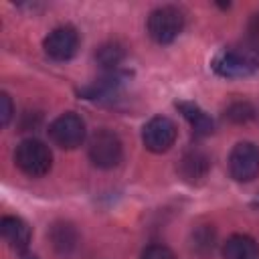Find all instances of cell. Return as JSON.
Returning <instances> with one entry per match:
<instances>
[{"mask_svg":"<svg viewBox=\"0 0 259 259\" xmlns=\"http://www.w3.org/2000/svg\"><path fill=\"white\" fill-rule=\"evenodd\" d=\"M0 231L4 241L14 251H24L30 243V227L18 217H4L0 223Z\"/></svg>","mask_w":259,"mask_h":259,"instance_id":"cell-9","label":"cell"},{"mask_svg":"<svg viewBox=\"0 0 259 259\" xmlns=\"http://www.w3.org/2000/svg\"><path fill=\"white\" fill-rule=\"evenodd\" d=\"M225 259H259V245L249 235H233L223 245Z\"/></svg>","mask_w":259,"mask_h":259,"instance_id":"cell-11","label":"cell"},{"mask_svg":"<svg viewBox=\"0 0 259 259\" xmlns=\"http://www.w3.org/2000/svg\"><path fill=\"white\" fill-rule=\"evenodd\" d=\"M176 107L182 111V115L188 119L192 132L196 136H208L212 132V119L192 101H178Z\"/></svg>","mask_w":259,"mask_h":259,"instance_id":"cell-13","label":"cell"},{"mask_svg":"<svg viewBox=\"0 0 259 259\" xmlns=\"http://www.w3.org/2000/svg\"><path fill=\"white\" fill-rule=\"evenodd\" d=\"M79 47V34L73 26H57L49 32V36L42 42L45 53L55 61H69Z\"/></svg>","mask_w":259,"mask_h":259,"instance_id":"cell-8","label":"cell"},{"mask_svg":"<svg viewBox=\"0 0 259 259\" xmlns=\"http://www.w3.org/2000/svg\"><path fill=\"white\" fill-rule=\"evenodd\" d=\"M51 239H53L55 249L61 255H69L75 249V245H77V231L69 223H59V225L53 227Z\"/></svg>","mask_w":259,"mask_h":259,"instance_id":"cell-14","label":"cell"},{"mask_svg":"<svg viewBox=\"0 0 259 259\" xmlns=\"http://www.w3.org/2000/svg\"><path fill=\"white\" fill-rule=\"evenodd\" d=\"M12 113H14L12 99H10L8 93H2V95H0V121H2V125H8Z\"/></svg>","mask_w":259,"mask_h":259,"instance_id":"cell-19","label":"cell"},{"mask_svg":"<svg viewBox=\"0 0 259 259\" xmlns=\"http://www.w3.org/2000/svg\"><path fill=\"white\" fill-rule=\"evenodd\" d=\"M123 156V148H121V140L109 132V130H99L91 136L89 140V160L97 166V168H113L121 162Z\"/></svg>","mask_w":259,"mask_h":259,"instance_id":"cell-4","label":"cell"},{"mask_svg":"<svg viewBox=\"0 0 259 259\" xmlns=\"http://www.w3.org/2000/svg\"><path fill=\"white\" fill-rule=\"evenodd\" d=\"M49 138L55 146L63 150H73L85 140V121L77 113L67 111L49 125Z\"/></svg>","mask_w":259,"mask_h":259,"instance_id":"cell-5","label":"cell"},{"mask_svg":"<svg viewBox=\"0 0 259 259\" xmlns=\"http://www.w3.org/2000/svg\"><path fill=\"white\" fill-rule=\"evenodd\" d=\"M208 166H210V162H208L206 154L202 150L192 148V150L184 152L178 170H180V174H182V178L186 182H198V180H202L206 176Z\"/></svg>","mask_w":259,"mask_h":259,"instance_id":"cell-10","label":"cell"},{"mask_svg":"<svg viewBox=\"0 0 259 259\" xmlns=\"http://www.w3.org/2000/svg\"><path fill=\"white\" fill-rule=\"evenodd\" d=\"M225 115H227L231 121H235V123H245V121L253 119V117L257 115V111H255V107H253L251 103H247V101H237V103H231V105L227 107Z\"/></svg>","mask_w":259,"mask_h":259,"instance_id":"cell-16","label":"cell"},{"mask_svg":"<svg viewBox=\"0 0 259 259\" xmlns=\"http://www.w3.org/2000/svg\"><path fill=\"white\" fill-rule=\"evenodd\" d=\"M125 81V75L123 73H117V71H111L109 75H105L103 79L83 87L79 93L87 99H107L109 95H115L117 89L121 87V83Z\"/></svg>","mask_w":259,"mask_h":259,"instance_id":"cell-12","label":"cell"},{"mask_svg":"<svg viewBox=\"0 0 259 259\" xmlns=\"http://www.w3.org/2000/svg\"><path fill=\"white\" fill-rule=\"evenodd\" d=\"M14 162H16V166L26 176L38 178V176H45L51 170V166H53V154H51L49 146L42 144V142H38V140H22L16 146Z\"/></svg>","mask_w":259,"mask_h":259,"instance_id":"cell-2","label":"cell"},{"mask_svg":"<svg viewBox=\"0 0 259 259\" xmlns=\"http://www.w3.org/2000/svg\"><path fill=\"white\" fill-rule=\"evenodd\" d=\"M97 61L103 65V67H109V69H115L121 59H123V49L117 45V42H107L103 47H99L97 51Z\"/></svg>","mask_w":259,"mask_h":259,"instance_id":"cell-15","label":"cell"},{"mask_svg":"<svg viewBox=\"0 0 259 259\" xmlns=\"http://www.w3.org/2000/svg\"><path fill=\"white\" fill-rule=\"evenodd\" d=\"M214 71L221 77H247L259 71V51L253 47H229L221 51L212 61Z\"/></svg>","mask_w":259,"mask_h":259,"instance_id":"cell-1","label":"cell"},{"mask_svg":"<svg viewBox=\"0 0 259 259\" xmlns=\"http://www.w3.org/2000/svg\"><path fill=\"white\" fill-rule=\"evenodd\" d=\"M176 136H178L176 123L170 117H164V115L152 117L142 130L144 146L150 152H156V154H162V152L170 150L174 146V142H176Z\"/></svg>","mask_w":259,"mask_h":259,"instance_id":"cell-7","label":"cell"},{"mask_svg":"<svg viewBox=\"0 0 259 259\" xmlns=\"http://www.w3.org/2000/svg\"><path fill=\"white\" fill-rule=\"evenodd\" d=\"M182 26H184V14L174 6L156 8L148 16V32L160 45L172 42L182 32Z\"/></svg>","mask_w":259,"mask_h":259,"instance_id":"cell-3","label":"cell"},{"mask_svg":"<svg viewBox=\"0 0 259 259\" xmlns=\"http://www.w3.org/2000/svg\"><path fill=\"white\" fill-rule=\"evenodd\" d=\"M140 259H176V257L164 245H150L148 249H144V253H142Z\"/></svg>","mask_w":259,"mask_h":259,"instance_id":"cell-18","label":"cell"},{"mask_svg":"<svg viewBox=\"0 0 259 259\" xmlns=\"http://www.w3.org/2000/svg\"><path fill=\"white\" fill-rule=\"evenodd\" d=\"M26 259H36V257H26Z\"/></svg>","mask_w":259,"mask_h":259,"instance_id":"cell-20","label":"cell"},{"mask_svg":"<svg viewBox=\"0 0 259 259\" xmlns=\"http://www.w3.org/2000/svg\"><path fill=\"white\" fill-rule=\"evenodd\" d=\"M229 172L237 182H251L259 176V148L251 142L237 144L229 154Z\"/></svg>","mask_w":259,"mask_h":259,"instance_id":"cell-6","label":"cell"},{"mask_svg":"<svg viewBox=\"0 0 259 259\" xmlns=\"http://www.w3.org/2000/svg\"><path fill=\"white\" fill-rule=\"evenodd\" d=\"M247 40H249V47L259 51V12L251 14L247 22Z\"/></svg>","mask_w":259,"mask_h":259,"instance_id":"cell-17","label":"cell"}]
</instances>
